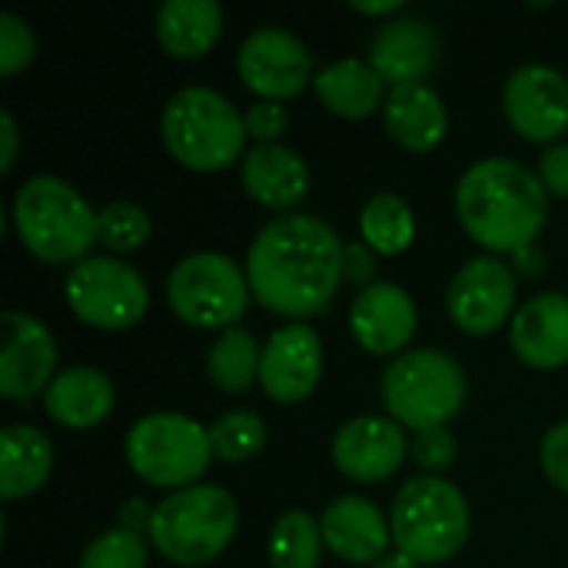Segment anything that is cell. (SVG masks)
I'll return each instance as SVG.
<instances>
[{
  "mask_svg": "<svg viewBox=\"0 0 568 568\" xmlns=\"http://www.w3.org/2000/svg\"><path fill=\"white\" fill-rule=\"evenodd\" d=\"M80 568H146V542L130 529L100 532L83 549Z\"/></svg>",
  "mask_w": 568,
  "mask_h": 568,
  "instance_id": "obj_32",
  "label": "cell"
},
{
  "mask_svg": "<svg viewBox=\"0 0 568 568\" xmlns=\"http://www.w3.org/2000/svg\"><path fill=\"white\" fill-rule=\"evenodd\" d=\"M439 60V37L423 17H396L379 27L369 43V63L383 80L396 83H423V77Z\"/></svg>",
  "mask_w": 568,
  "mask_h": 568,
  "instance_id": "obj_19",
  "label": "cell"
},
{
  "mask_svg": "<svg viewBox=\"0 0 568 568\" xmlns=\"http://www.w3.org/2000/svg\"><path fill=\"white\" fill-rule=\"evenodd\" d=\"M542 469L552 486L568 493V419L552 426L542 439Z\"/></svg>",
  "mask_w": 568,
  "mask_h": 568,
  "instance_id": "obj_36",
  "label": "cell"
},
{
  "mask_svg": "<svg viewBox=\"0 0 568 568\" xmlns=\"http://www.w3.org/2000/svg\"><path fill=\"white\" fill-rule=\"evenodd\" d=\"M243 120H246V133L256 136L260 143H276V136H280V133L286 130V123H290V116H286V110H283L280 100H256V103L243 113Z\"/></svg>",
  "mask_w": 568,
  "mask_h": 568,
  "instance_id": "obj_35",
  "label": "cell"
},
{
  "mask_svg": "<svg viewBox=\"0 0 568 568\" xmlns=\"http://www.w3.org/2000/svg\"><path fill=\"white\" fill-rule=\"evenodd\" d=\"M70 310L97 329H126L143 320L150 290L143 276L113 256H87L67 276Z\"/></svg>",
  "mask_w": 568,
  "mask_h": 568,
  "instance_id": "obj_10",
  "label": "cell"
},
{
  "mask_svg": "<svg viewBox=\"0 0 568 568\" xmlns=\"http://www.w3.org/2000/svg\"><path fill=\"white\" fill-rule=\"evenodd\" d=\"M516 303V273L496 256L469 260L449 283L446 306L459 329L486 336L499 329Z\"/></svg>",
  "mask_w": 568,
  "mask_h": 568,
  "instance_id": "obj_13",
  "label": "cell"
},
{
  "mask_svg": "<svg viewBox=\"0 0 568 568\" xmlns=\"http://www.w3.org/2000/svg\"><path fill=\"white\" fill-rule=\"evenodd\" d=\"M406 459V433L393 416H356L333 436V463L356 483H383Z\"/></svg>",
  "mask_w": 568,
  "mask_h": 568,
  "instance_id": "obj_15",
  "label": "cell"
},
{
  "mask_svg": "<svg viewBox=\"0 0 568 568\" xmlns=\"http://www.w3.org/2000/svg\"><path fill=\"white\" fill-rule=\"evenodd\" d=\"M383 120H386V133L406 146V150H433L446 130H449V113L443 97L426 87V83H396L386 93L383 103Z\"/></svg>",
  "mask_w": 568,
  "mask_h": 568,
  "instance_id": "obj_22",
  "label": "cell"
},
{
  "mask_svg": "<svg viewBox=\"0 0 568 568\" xmlns=\"http://www.w3.org/2000/svg\"><path fill=\"white\" fill-rule=\"evenodd\" d=\"M53 469V443L37 426L13 423L0 433V496L20 499L43 486Z\"/></svg>",
  "mask_w": 568,
  "mask_h": 568,
  "instance_id": "obj_25",
  "label": "cell"
},
{
  "mask_svg": "<svg viewBox=\"0 0 568 568\" xmlns=\"http://www.w3.org/2000/svg\"><path fill=\"white\" fill-rule=\"evenodd\" d=\"M33 50H37V40H33L30 23L10 10H3L0 13V73L3 77L20 73L33 60Z\"/></svg>",
  "mask_w": 568,
  "mask_h": 568,
  "instance_id": "obj_33",
  "label": "cell"
},
{
  "mask_svg": "<svg viewBox=\"0 0 568 568\" xmlns=\"http://www.w3.org/2000/svg\"><path fill=\"white\" fill-rule=\"evenodd\" d=\"M153 233V223L143 206L116 200L100 210V243L113 253H130L140 250Z\"/></svg>",
  "mask_w": 568,
  "mask_h": 568,
  "instance_id": "obj_31",
  "label": "cell"
},
{
  "mask_svg": "<svg viewBox=\"0 0 568 568\" xmlns=\"http://www.w3.org/2000/svg\"><path fill=\"white\" fill-rule=\"evenodd\" d=\"M513 349L536 369L568 363V296L539 293L513 320Z\"/></svg>",
  "mask_w": 568,
  "mask_h": 568,
  "instance_id": "obj_21",
  "label": "cell"
},
{
  "mask_svg": "<svg viewBox=\"0 0 568 568\" xmlns=\"http://www.w3.org/2000/svg\"><path fill=\"white\" fill-rule=\"evenodd\" d=\"M160 130L173 160L200 173L230 166L250 136L243 113L213 87H183L173 93Z\"/></svg>",
  "mask_w": 568,
  "mask_h": 568,
  "instance_id": "obj_4",
  "label": "cell"
},
{
  "mask_svg": "<svg viewBox=\"0 0 568 568\" xmlns=\"http://www.w3.org/2000/svg\"><path fill=\"white\" fill-rule=\"evenodd\" d=\"M323 376L320 333L306 323H290L276 329L260 359V383L276 403L306 399Z\"/></svg>",
  "mask_w": 568,
  "mask_h": 568,
  "instance_id": "obj_16",
  "label": "cell"
},
{
  "mask_svg": "<svg viewBox=\"0 0 568 568\" xmlns=\"http://www.w3.org/2000/svg\"><path fill=\"white\" fill-rule=\"evenodd\" d=\"M353 7H356L359 13L383 17V13H399V10H403V0H353Z\"/></svg>",
  "mask_w": 568,
  "mask_h": 568,
  "instance_id": "obj_42",
  "label": "cell"
},
{
  "mask_svg": "<svg viewBox=\"0 0 568 568\" xmlns=\"http://www.w3.org/2000/svg\"><path fill=\"white\" fill-rule=\"evenodd\" d=\"M389 529L396 552L419 566H439L453 559L469 536L466 496L439 476L409 479L393 499Z\"/></svg>",
  "mask_w": 568,
  "mask_h": 568,
  "instance_id": "obj_6",
  "label": "cell"
},
{
  "mask_svg": "<svg viewBox=\"0 0 568 568\" xmlns=\"http://www.w3.org/2000/svg\"><path fill=\"white\" fill-rule=\"evenodd\" d=\"M413 459L419 469L426 473H443L453 466L456 459V436L446 426H433V429H419L413 439Z\"/></svg>",
  "mask_w": 568,
  "mask_h": 568,
  "instance_id": "obj_34",
  "label": "cell"
},
{
  "mask_svg": "<svg viewBox=\"0 0 568 568\" xmlns=\"http://www.w3.org/2000/svg\"><path fill=\"white\" fill-rule=\"evenodd\" d=\"M260 359H263V349L253 339V333L243 326H230L210 346L206 369H210V379L223 393H243L253 386V379H260Z\"/></svg>",
  "mask_w": 568,
  "mask_h": 568,
  "instance_id": "obj_27",
  "label": "cell"
},
{
  "mask_svg": "<svg viewBox=\"0 0 568 568\" xmlns=\"http://www.w3.org/2000/svg\"><path fill=\"white\" fill-rule=\"evenodd\" d=\"M43 409L50 419L70 429H93L113 409V383L93 366H70L43 389Z\"/></svg>",
  "mask_w": 568,
  "mask_h": 568,
  "instance_id": "obj_23",
  "label": "cell"
},
{
  "mask_svg": "<svg viewBox=\"0 0 568 568\" xmlns=\"http://www.w3.org/2000/svg\"><path fill=\"white\" fill-rule=\"evenodd\" d=\"M246 193L270 210H293L310 190L306 160L283 143H260L243 156L240 166Z\"/></svg>",
  "mask_w": 568,
  "mask_h": 568,
  "instance_id": "obj_20",
  "label": "cell"
},
{
  "mask_svg": "<svg viewBox=\"0 0 568 568\" xmlns=\"http://www.w3.org/2000/svg\"><path fill=\"white\" fill-rule=\"evenodd\" d=\"M373 273H376V256H373V250H369L366 243H349V246H343V276H346L349 283H359V286L366 290V286L376 283Z\"/></svg>",
  "mask_w": 568,
  "mask_h": 568,
  "instance_id": "obj_38",
  "label": "cell"
},
{
  "mask_svg": "<svg viewBox=\"0 0 568 568\" xmlns=\"http://www.w3.org/2000/svg\"><path fill=\"white\" fill-rule=\"evenodd\" d=\"M539 180L546 193L568 200V143H552L539 160Z\"/></svg>",
  "mask_w": 568,
  "mask_h": 568,
  "instance_id": "obj_37",
  "label": "cell"
},
{
  "mask_svg": "<svg viewBox=\"0 0 568 568\" xmlns=\"http://www.w3.org/2000/svg\"><path fill=\"white\" fill-rule=\"evenodd\" d=\"M236 70L243 83L263 100H283L300 93L306 80H313V57L306 43L290 30L260 27L240 43Z\"/></svg>",
  "mask_w": 568,
  "mask_h": 568,
  "instance_id": "obj_11",
  "label": "cell"
},
{
  "mask_svg": "<svg viewBox=\"0 0 568 568\" xmlns=\"http://www.w3.org/2000/svg\"><path fill=\"white\" fill-rule=\"evenodd\" d=\"M503 106L519 136L532 143L556 140L568 130V80L549 63L513 70L503 90Z\"/></svg>",
  "mask_w": 568,
  "mask_h": 568,
  "instance_id": "obj_12",
  "label": "cell"
},
{
  "mask_svg": "<svg viewBox=\"0 0 568 568\" xmlns=\"http://www.w3.org/2000/svg\"><path fill=\"white\" fill-rule=\"evenodd\" d=\"M359 230H363V243L373 253L396 256V253L409 250V243L416 236V216L403 196L376 193L373 200H366V206L359 213Z\"/></svg>",
  "mask_w": 568,
  "mask_h": 568,
  "instance_id": "obj_28",
  "label": "cell"
},
{
  "mask_svg": "<svg viewBox=\"0 0 568 568\" xmlns=\"http://www.w3.org/2000/svg\"><path fill=\"white\" fill-rule=\"evenodd\" d=\"M369 568H419V562H413L409 556H403V552H393V556H383L376 566Z\"/></svg>",
  "mask_w": 568,
  "mask_h": 568,
  "instance_id": "obj_43",
  "label": "cell"
},
{
  "mask_svg": "<svg viewBox=\"0 0 568 568\" xmlns=\"http://www.w3.org/2000/svg\"><path fill=\"white\" fill-rule=\"evenodd\" d=\"M213 459L210 429L183 413H150L126 433L130 469L160 489H190Z\"/></svg>",
  "mask_w": 568,
  "mask_h": 568,
  "instance_id": "obj_8",
  "label": "cell"
},
{
  "mask_svg": "<svg viewBox=\"0 0 568 568\" xmlns=\"http://www.w3.org/2000/svg\"><path fill=\"white\" fill-rule=\"evenodd\" d=\"M20 243L43 263H80L100 240V213L60 176H30L13 196Z\"/></svg>",
  "mask_w": 568,
  "mask_h": 568,
  "instance_id": "obj_3",
  "label": "cell"
},
{
  "mask_svg": "<svg viewBox=\"0 0 568 568\" xmlns=\"http://www.w3.org/2000/svg\"><path fill=\"white\" fill-rule=\"evenodd\" d=\"M349 329L356 343L373 356L403 353V346L416 333V303L396 283H373L353 300Z\"/></svg>",
  "mask_w": 568,
  "mask_h": 568,
  "instance_id": "obj_17",
  "label": "cell"
},
{
  "mask_svg": "<svg viewBox=\"0 0 568 568\" xmlns=\"http://www.w3.org/2000/svg\"><path fill=\"white\" fill-rule=\"evenodd\" d=\"M456 213L479 246L516 253L536 243L549 213V193L526 163L486 156L463 173L456 186Z\"/></svg>",
  "mask_w": 568,
  "mask_h": 568,
  "instance_id": "obj_2",
  "label": "cell"
},
{
  "mask_svg": "<svg viewBox=\"0 0 568 568\" xmlns=\"http://www.w3.org/2000/svg\"><path fill=\"white\" fill-rule=\"evenodd\" d=\"M313 87L323 106H329L336 116H346V120L369 116L379 103H386V80L376 73L373 63L356 60V57L323 67L313 77Z\"/></svg>",
  "mask_w": 568,
  "mask_h": 568,
  "instance_id": "obj_24",
  "label": "cell"
},
{
  "mask_svg": "<svg viewBox=\"0 0 568 568\" xmlns=\"http://www.w3.org/2000/svg\"><path fill=\"white\" fill-rule=\"evenodd\" d=\"M240 526L236 499L220 486H190L153 506L150 542L173 566H206L233 539Z\"/></svg>",
  "mask_w": 568,
  "mask_h": 568,
  "instance_id": "obj_5",
  "label": "cell"
},
{
  "mask_svg": "<svg viewBox=\"0 0 568 568\" xmlns=\"http://www.w3.org/2000/svg\"><path fill=\"white\" fill-rule=\"evenodd\" d=\"M246 273L223 253H190L166 276L173 313L200 329H230L250 306Z\"/></svg>",
  "mask_w": 568,
  "mask_h": 568,
  "instance_id": "obj_9",
  "label": "cell"
},
{
  "mask_svg": "<svg viewBox=\"0 0 568 568\" xmlns=\"http://www.w3.org/2000/svg\"><path fill=\"white\" fill-rule=\"evenodd\" d=\"M17 146H20L17 120L10 116V110H0V173H10V166L17 163Z\"/></svg>",
  "mask_w": 568,
  "mask_h": 568,
  "instance_id": "obj_39",
  "label": "cell"
},
{
  "mask_svg": "<svg viewBox=\"0 0 568 568\" xmlns=\"http://www.w3.org/2000/svg\"><path fill=\"white\" fill-rule=\"evenodd\" d=\"M266 443V423L250 409H230L210 426V446L213 456L223 463H246L253 459Z\"/></svg>",
  "mask_w": 568,
  "mask_h": 568,
  "instance_id": "obj_30",
  "label": "cell"
},
{
  "mask_svg": "<svg viewBox=\"0 0 568 568\" xmlns=\"http://www.w3.org/2000/svg\"><path fill=\"white\" fill-rule=\"evenodd\" d=\"M223 27V10L216 0H166L156 10V37L166 53L180 60L203 57Z\"/></svg>",
  "mask_w": 568,
  "mask_h": 568,
  "instance_id": "obj_26",
  "label": "cell"
},
{
  "mask_svg": "<svg viewBox=\"0 0 568 568\" xmlns=\"http://www.w3.org/2000/svg\"><path fill=\"white\" fill-rule=\"evenodd\" d=\"M320 529L329 552L353 566H376L393 542L386 516L363 496L333 499L320 516Z\"/></svg>",
  "mask_w": 568,
  "mask_h": 568,
  "instance_id": "obj_18",
  "label": "cell"
},
{
  "mask_svg": "<svg viewBox=\"0 0 568 568\" xmlns=\"http://www.w3.org/2000/svg\"><path fill=\"white\" fill-rule=\"evenodd\" d=\"M383 403L399 426L433 429L466 403L463 366L439 349H406L383 373Z\"/></svg>",
  "mask_w": 568,
  "mask_h": 568,
  "instance_id": "obj_7",
  "label": "cell"
},
{
  "mask_svg": "<svg viewBox=\"0 0 568 568\" xmlns=\"http://www.w3.org/2000/svg\"><path fill=\"white\" fill-rule=\"evenodd\" d=\"M3 333L7 339L0 349V393L23 403L50 386L57 366V339L37 316L20 310L3 313Z\"/></svg>",
  "mask_w": 568,
  "mask_h": 568,
  "instance_id": "obj_14",
  "label": "cell"
},
{
  "mask_svg": "<svg viewBox=\"0 0 568 568\" xmlns=\"http://www.w3.org/2000/svg\"><path fill=\"white\" fill-rule=\"evenodd\" d=\"M150 519H153V509L143 503V499H126L123 503V509H120V529H130V532H143V529H150Z\"/></svg>",
  "mask_w": 568,
  "mask_h": 568,
  "instance_id": "obj_40",
  "label": "cell"
},
{
  "mask_svg": "<svg viewBox=\"0 0 568 568\" xmlns=\"http://www.w3.org/2000/svg\"><path fill=\"white\" fill-rule=\"evenodd\" d=\"M246 280L260 306L280 316H313L329 306L343 280V243L316 216H276L250 243Z\"/></svg>",
  "mask_w": 568,
  "mask_h": 568,
  "instance_id": "obj_1",
  "label": "cell"
},
{
  "mask_svg": "<svg viewBox=\"0 0 568 568\" xmlns=\"http://www.w3.org/2000/svg\"><path fill=\"white\" fill-rule=\"evenodd\" d=\"M513 266H519V273H526V276H542V270H546V253H542L536 243H529V246H523V250L513 253Z\"/></svg>",
  "mask_w": 568,
  "mask_h": 568,
  "instance_id": "obj_41",
  "label": "cell"
},
{
  "mask_svg": "<svg viewBox=\"0 0 568 568\" xmlns=\"http://www.w3.org/2000/svg\"><path fill=\"white\" fill-rule=\"evenodd\" d=\"M323 552V529L320 523L303 513H283L270 532V566L273 568H320Z\"/></svg>",
  "mask_w": 568,
  "mask_h": 568,
  "instance_id": "obj_29",
  "label": "cell"
}]
</instances>
